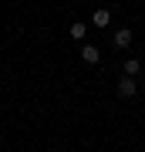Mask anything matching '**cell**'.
<instances>
[{"mask_svg": "<svg viewBox=\"0 0 145 152\" xmlns=\"http://www.w3.org/2000/svg\"><path fill=\"white\" fill-rule=\"evenodd\" d=\"M132 37H135V34L128 31V27H118V31H115V48H128V44H132Z\"/></svg>", "mask_w": 145, "mask_h": 152, "instance_id": "cell-3", "label": "cell"}, {"mask_svg": "<svg viewBox=\"0 0 145 152\" xmlns=\"http://www.w3.org/2000/svg\"><path fill=\"white\" fill-rule=\"evenodd\" d=\"M85 31H88V24H71V37H85Z\"/></svg>", "mask_w": 145, "mask_h": 152, "instance_id": "cell-6", "label": "cell"}, {"mask_svg": "<svg viewBox=\"0 0 145 152\" xmlns=\"http://www.w3.org/2000/svg\"><path fill=\"white\" fill-rule=\"evenodd\" d=\"M81 61H85V64H98V61H101V51H98L95 44H85V48H81Z\"/></svg>", "mask_w": 145, "mask_h": 152, "instance_id": "cell-2", "label": "cell"}, {"mask_svg": "<svg viewBox=\"0 0 145 152\" xmlns=\"http://www.w3.org/2000/svg\"><path fill=\"white\" fill-rule=\"evenodd\" d=\"M91 24H95V27H108V24H111V10H105V7H101V10H95Z\"/></svg>", "mask_w": 145, "mask_h": 152, "instance_id": "cell-4", "label": "cell"}, {"mask_svg": "<svg viewBox=\"0 0 145 152\" xmlns=\"http://www.w3.org/2000/svg\"><path fill=\"white\" fill-rule=\"evenodd\" d=\"M138 95V81H135V78H118V98H135Z\"/></svg>", "mask_w": 145, "mask_h": 152, "instance_id": "cell-1", "label": "cell"}, {"mask_svg": "<svg viewBox=\"0 0 145 152\" xmlns=\"http://www.w3.org/2000/svg\"><path fill=\"white\" fill-rule=\"evenodd\" d=\"M122 71H125V75H128V78H135V75H138V71H142V61H138V58H128V61H125V64H122Z\"/></svg>", "mask_w": 145, "mask_h": 152, "instance_id": "cell-5", "label": "cell"}]
</instances>
